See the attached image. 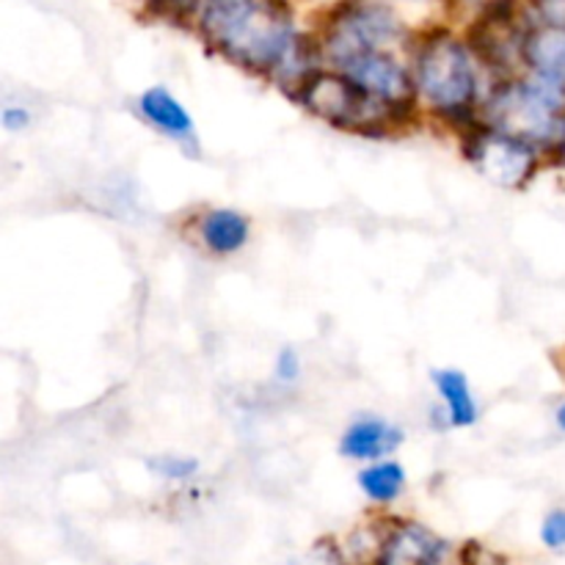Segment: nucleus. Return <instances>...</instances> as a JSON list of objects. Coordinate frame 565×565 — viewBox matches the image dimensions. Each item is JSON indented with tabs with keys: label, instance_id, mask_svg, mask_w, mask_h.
Returning <instances> with one entry per match:
<instances>
[{
	"label": "nucleus",
	"instance_id": "1a4fd4ad",
	"mask_svg": "<svg viewBox=\"0 0 565 565\" xmlns=\"http://www.w3.org/2000/svg\"><path fill=\"white\" fill-rule=\"evenodd\" d=\"M524 58L541 83L565 88V28L541 25L524 36Z\"/></svg>",
	"mask_w": 565,
	"mask_h": 565
},
{
	"label": "nucleus",
	"instance_id": "f03ea898",
	"mask_svg": "<svg viewBox=\"0 0 565 565\" xmlns=\"http://www.w3.org/2000/svg\"><path fill=\"white\" fill-rule=\"evenodd\" d=\"M489 116L497 132H505L524 143L565 141L563 88L550 83L535 81L502 88L491 99Z\"/></svg>",
	"mask_w": 565,
	"mask_h": 565
},
{
	"label": "nucleus",
	"instance_id": "aec40b11",
	"mask_svg": "<svg viewBox=\"0 0 565 565\" xmlns=\"http://www.w3.org/2000/svg\"><path fill=\"white\" fill-rule=\"evenodd\" d=\"M312 565H345V563H342V557L337 555L334 546L320 544L312 555Z\"/></svg>",
	"mask_w": 565,
	"mask_h": 565
},
{
	"label": "nucleus",
	"instance_id": "f257e3e1",
	"mask_svg": "<svg viewBox=\"0 0 565 565\" xmlns=\"http://www.w3.org/2000/svg\"><path fill=\"white\" fill-rule=\"evenodd\" d=\"M202 33L230 58L268 72L296 42L290 9L279 0H204Z\"/></svg>",
	"mask_w": 565,
	"mask_h": 565
},
{
	"label": "nucleus",
	"instance_id": "9d476101",
	"mask_svg": "<svg viewBox=\"0 0 565 565\" xmlns=\"http://www.w3.org/2000/svg\"><path fill=\"white\" fill-rule=\"evenodd\" d=\"M401 441L403 434L395 425L386 423V419H359L342 436V456L370 461V458H381L386 452H392Z\"/></svg>",
	"mask_w": 565,
	"mask_h": 565
},
{
	"label": "nucleus",
	"instance_id": "6ab92c4d",
	"mask_svg": "<svg viewBox=\"0 0 565 565\" xmlns=\"http://www.w3.org/2000/svg\"><path fill=\"white\" fill-rule=\"evenodd\" d=\"M0 119H3L6 130H22V127L28 125V110H22V108H6Z\"/></svg>",
	"mask_w": 565,
	"mask_h": 565
},
{
	"label": "nucleus",
	"instance_id": "f3484780",
	"mask_svg": "<svg viewBox=\"0 0 565 565\" xmlns=\"http://www.w3.org/2000/svg\"><path fill=\"white\" fill-rule=\"evenodd\" d=\"M298 373H301L298 353L292 348H281L279 359H276V375H279V381H296Z\"/></svg>",
	"mask_w": 565,
	"mask_h": 565
},
{
	"label": "nucleus",
	"instance_id": "dca6fc26",
	"mask_svg": "<svg viewBox=\"0 0 565 565\" xmlns=\"http://www.w3.org/2000/svg\"><path fill=\"white\" fill-rule=\"evenodd\" d=\"M541 539L550 550H565V511H552L541 527Z\"/></svg>",
	"mask_w": 565,
	"mask_h": 565
},
{
	"label": "nucleus",
	"instance_id": "39448f33",
	"mask_svg": "<svg viewBox=\"0 0 565 565\" xmlns=\"http://www.w3.org/2000/svg\"><path fill=\"white\" fill-rule=\"evenodd\" d=\"M303 103L323 119L340 127H364L384 114L381 99L370 97L351 77L315 75L303 88Z\"/></svg>",
	"mask_w": 565,
	"mask_h": 565
},
{
	"label": "nucleus",
	"instance_id": "9b49d317",
	"mask_svg": "<svg viewBox=\"0 0 565 565\" xmlns=\"http://www.w3.org/2000/svg\"><path fill=\"white\" fill-rule=\"evenodd\" d=\"M141 110L147 114V119L152 125H158L160 130L169 132L174 138H188L193 132V121L188 116V110L166 92L163 86L149 88L141 97Z\"/></svg>",
	"mask_w": 565,
	"mask_h": 565
},
{
	"label": "nucleus",
	"instance_id": "a211bd4d",
	"mask_svg": "<svg viewBox=\"0 0 565 565\" xmlns=\"http://www.w3.org/2000/svg\"><path fill=\"white\" fill-rule=\"evenodd\" d=\"M199 0H152L154 9L160 14H171V17H182V14H191L196 9Z\"/></svg>",
	"mask_w": 565,
	"mask_h": 565
},
{
	"label": "nucleus",
	"instance_id": "412c9836",
	"mask_svg": "<svg viewBox=\"0 0 565 565\" xmlns=\"http://www.w3.org/2000/svg\"><path fill=\"white\" fill-rule=\"evenodd\" d=\"M557 425H561V428L565 430V406L561 408V412H557Z\"/></svg>",
	"mask_w": 565,
	"mask_h": 565
},
{
	"label": "nucleus",
	"instance_id": "423d86ee",
	"mask_svg": "<svg viewBox=\"0 0 565 565\" xmlns=\"http://www.w3.org/2000/svg\"><path fill=\"white\" fill-rule=\"evenodd\" d=\"M472 158L480 166L489 180L500 182V185L516 188L533 174L535 154L533 147L519 138L505 136V132H486L472 143Z\"/></svg>",
	"mask_w": 565,
	"mask_h": 565
},
{
	"label": "nucleus",
	"instance_id": "20e7f679",
	"mask_svg": "<svg viewBox=\"0 0 565 565\" xmlns=\"http://www.w3.org/2000/svg\"><path fill=\"white\" fill-rule=\"evenodd\" d=\"M397 22L384 3L375 0H345L334 11L329 25V53L340 66L367 53H381V44L390 42Z\"/></svg>",
	"mask_w": 565,
	"mask_h": 565
},
{
	"label": "nucleus",
	"instance_id": "6e6552de",
	"mask_svg": "<svg viewBox=\"0 0 565 565\" xmlns=\"http://www.w3.org/2000/svg\"><path fill=\"white\" fill-rule=\"evenodd\" d=\"M445 555L447 544H441L430 530L406 524L381 546L379 565H445Z\"/></svg>",
	"mask_w": 565,
	"mask_h": 565
},
{
	"label": "nucleus",
	"instance_id": "4468645a",
	"mask_svg": "<svg viewBox=\"0 0 565 565\" xmlns=\"http://www.w3.org/2000/svg\"><path fill=\"white\" fill-rule=\"evenodd\" d=\"M364 494L375 502H392L403 494V486H406V472H403L401 463L386 461V463H375V467L364 469L362 478Z\"/></svg>",
	"mask_w": 565,
	"mask_h": 565
},
{
	"label": "nucleus",
	"instance_id": "2eb2a0df",
	"mask_svg": "<svg viewBox=\"0 0 565 565\" xmlns=\"http://www.w3.org/2000/svg\"><path fill=\"white\" fill-rule=\"evenodd\" d=\"M149 467L163 475L166 480H188L199 472V463L193 458H152Z\"/></svg>",
	"mask_w": 565,
	"mask_h": 565
},
{
	"label": "nucleus",
	"instance_id": "7ed1b4c3",
	"mask_svg": "<svg viewBox=\"0 0 565 565\" xmlns=\"http://www.w3.org/2000/svg\"><path fill=\"white\" fill-rule=\"evenodd\" d=\"M417 86L439 110H461L475 97V72L463 44L436 36L417 58Z\"/></svg>",
	"mask_w": 565,
	"mask_h": 565
},
{
	"label": "nucleus",
	"instance_id": "ddd939ff",
	"mask_svg": "<svg viewBox=\"0 0 565 565\" xmlns=\"http://www.w3.org/2000/svg\"><path fill=\"white\" fill-rule=\"evenodd\" d=\"M434 384L450 408L452 425H472L478 419V406H475L467 375L458 370H434Z\"/></svg>",
	"mask_w": 565,
	"mask_h": 565
},
{
	"label": "nucleus",
	"instance_id": "0eeeda50",
	"mask_svg": "<svg viewBox=\"0 0 565 565\" xmlns=\"http://www.w3.org/2000/svg\"><path fill=\"white\" fill-rule=\"evenodd\" d=\"M342 70H345V77H351L362 92H367L370 97L381 99L386 105L403 103L412 94V81H408L406 70L384 53L359 55V58L348 61Z\"/></svg>",
	"mask_w": 565,
	"mask_h": 565
},
{
	"label": "nucleus",
	"instance_id": "f8f14e48",
	"mask_svg": "<svg viewBox=\"0 0 565 565\" xmlns=\"http://www.w3.org/2000/svg\"><path fill=\"white\" fill-rule=\"evenodd\" d=\"M202 237L213 252L232 254L248 241V221L246 215L235 210H213L202 221Z\"/></svg>",
	"mask_w": 565,
	"mask_h": 565
}]
</instances>
